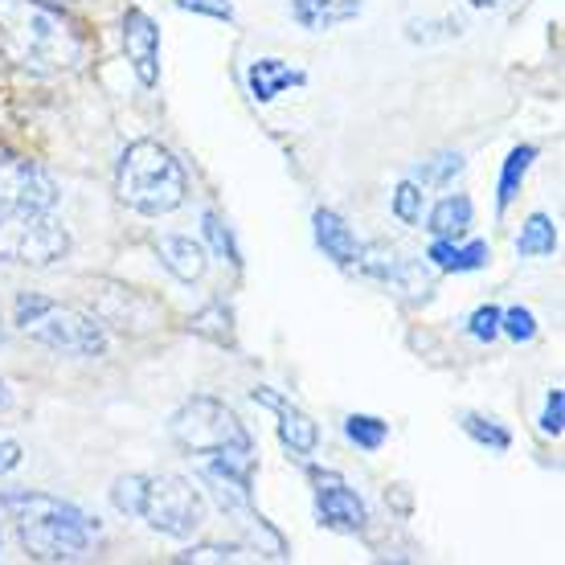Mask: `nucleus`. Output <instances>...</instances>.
Here are the masks:
<instances>
[{"label":"nucleus","instance_id":"21","mask_svg":"<svg viewBox=\"0 0 565 565\" xmlns=\"http://www.w3.org/2000/svg\"><path fill=\"white\" fill-rule=\"evenodd\" d=\"M189 332L210 337L213 344H234V316H230L226 303H210V308L189 320Z\"/></svg>","mask_w":565,"mask_h":565},{"label":"nucleus","instance_id":"11","mask_svg":"<svg viewBox=\"0 0 565 565\" xmlns=\"http://www.w3.org/2000/svg\"><path fill=\"white\" fill-rule=\"evenodd\" d=\"M124 50H128L136 83L152 90L160 83V29H156V21L143 9H128L124 13Z\"/></svg>","mask_w":565,"mask_h":565},{"label":"nucleus","instance_id":"25","mask_svg":"<svg viewBox=\"0 0 565 565\" xmlns=\"http://www.w3.org/2000/svg\"><path fill=\"white\" fill-rule=\"evenodd\" d=\"M426 213V193L418 181H402L394 193V217L397 222H406V226H418Z\"/></svg>","mask_w":565,"mask_h":565},{"label":"nucleus","instance_id":"24","mask_svg":"<svg viewBox=\"0 0 565 565\" xmlns=\"http://www.w3.org/2000/svg\"><path fill=\"white\" fill-rule=\"evenodd\" d=\"M201 230H205V242L213 246V255L222 258V263H230V267H242V255H238V242H234V234H230V226L217 217L213 210L201 213Z\"/></svg>","mask_w":565,"mask_h":565},{"label":"nucleus","instance_id":"20","mask_svg":"<svg viewBox=\"0 0 565 565\" xmlns=\"http://www.w3.org/2000/svg\"><path fill=\"white\" fill-rule=\"evenodd\" d=\"M459 172H463V152H435L430 160L418 164L414 181L423 184V189H447Z\"/></svg>","mask_w":565,"mask_h":565},{"label":"nucleus","instance_id":"13","mask_svg":"<svg viewBox=\"0 0 565 565\" xmlns=\"http://www.w3.org/2000/svg\"><path fill=\"white\" fill-rule=\"evenodd\" d=\"M303 83H308V74L287 66L282 57H258V62H250V71H246V86H250V99L255 103H275L291 86H303Z\"/></svg>","mask_w":565,"mask_h":565},{"label":"nucleus","instance_id":"32","mask_svg":"<svg viewBox=\"0 0 565 565\" xmlns=\"http://www.w3.org/2000/svg\"><path fill=\"white\" fill-rule=\"evenodd\" d=\"M411 29H438V25H418V21H414ZM443 33H447V38H459L463 25H459V21H443ZM430 38H435V33H411V42H430Z\"/></svg>","mask_w":565,"mask_h":565},{"label":"nucleus","instance_id":"36","mask_svg":"<svg viewBox=\"0 0 565 565\" xmlns=\"http://www.w3.org/2000/svg\"><path fill=\"white\" fill-rule=\"evenodd\" d=\"M0 550H4V533H0Z\"/></svg>","mask_w":565,"mask_h":565},{"label":"nucleus","instance_id":"22","mask_svg":"<svg viewBox=\"0 0 565 565\" xmlns=\"http://www.w3.org/2000/svg\"><path fill=\"white\" fill-rule=\"evenodd\" d=\"M344 435H349V443H356L361 451H382L385 443H390V423L373 418V414H349V418H344Z\"/></svg>","mask_w":565,"mask_h":565},{"label":"nucleus","instance_id":"5","mask_svg":"<svg viewBox=\"0 0 565 565\" xmlns=\"http://www.w3.org/2000/svg\"><path fill=\"white\" fill-rule=\"evenodd\" d=\"M169 435L189 459H213V463L246 467L255 471V438L242 426V418L217 397H189L169 418Z\"/></svg>","mask_w":565,"mask_h":565},{"label":"nucleus","instance_id":"27","mask_svg":"<svg viewBox=\"0 0 565 565\" xmlns=\"http://www.w3.org/2000/svg\"><path fill=\"white\" fill-rule=\"evenodd\" d=\"M500 332H509L516 344H529V340H537V316L529 308L500 311Z\"/></svg>","mask_w":565,"mask_h":565},{"label":"nucleus","instance_id":"23","mask_svg":"<svg viewBox=\"0 0 565 565\" xmlns=\"http://www.w3.org/2000/svg\"><path fill=\"white\" fill-rule=\"evenodd\" d=\"M459 426H463L467 438H476L480 447H488V451H495V455H504L512 447V435L495 423V418H483V414H463V418H459Z\"/></svg>","mask_w":565,"mask_h":565},{"label":"nucleus","instance_id":"17","mask_svg":"<svg viewBox=\"0 0 565 565\" xmlns=\"http://www.w3.org/2000/svg\"><path fill=\"white\" fill-rule=\"evenodd\" d=\"M471 217H476V210H471V198H463V193H451V198H443L435 210L426 213V230H430L435 238L459 242V238H467Z\"/></svg>","mask_w":565,"mask_h":565},{"label":"nucleus","instance_id":"7","mask_svg":"<svg viewBox=\"0 0 565 565\" xmlns=\"http://www.w3.org/2000/svg\"><path fill=\"white\" fill-rule=\"evenodd\" d=\"M13 324L33 344L50 349V353H66V356L107 353V328H103L99 316L78 311L71 303H57V299H45L38 291H21L13 299Z\"/></svg>","mask_w":565,"mask_h":565},{"label":"nucleus","instance_id":"12","mask_svg":"<svg viewBox=\"0 0 565 565\" xmlns=\"http://www.w3.org/2000/svg\"><path fill=\"white\" fill-rule=\"evenodd\" d=\"M156 258L164 263V270H169L172 279L181 282H201L205 270H210L205 246L198 238H189V234H164V238H156Z\"/></svg>","mask_w":565,"mask_h":565},{"label":"nucleus","instance_id":"18","mask_svg":"<svg viewBox=\"0 0 565 565\" xmlns=\"http://www.w3.org/2000/svg\"><path fill=\"white\" fill-rule=\"evenodd\" d=\"M533 160H537V148H533V143H521V148H512L509 152L504 169H500V184H495V213H504L512 201H516L524 177H529V169H533Z\"/></svg>","mask_w":565,"mask_h":565},{"label":"nucleus","instance_id":"33","mask_svg":"<svg viewBox=\"0 0 565 565\" xmlns=\"http://www.w3.org/2000/svg\"><path fill=\"white\" fill-rule=\"evenodd\" d=\"M9 406H13V385L0 377V411H9Z\"/></svg>","mask_w":565,"mask_h":565},{"label":"nucleus","instance_id":"34","mask_svg":"<svg viewBox=\"0 0 565 565\" xmlns=\"http://www.w3.org/2000/svg\"><path fill=\"white\" fill-rule=\"evenodd\" d=\"M33 4H45V9H57V13H66L71 4H78V0H33Z\"/></svg>","mask_w":565,"mask_h":565},{"label":"nucleus","instance_id":"4","mask_svg":"<svg viewBox=\"0 0 565 565\" xmlns=\"http://www.w3.org/2000/svg\"><path fill=\"white\" fill-rule=\"evenodd\" d=\"M0 50L33 74L71 71L83 62V38L66 17L33 0H0Z\"/></svg>","mask_w":565,"mask_h":565},{"label":"nucleus","instance_id":"15","mask_svg":"<svg viewBox=\"0 0 565 565\" xmlns=\"http://www.w3.org/2000/svg\"><path fill=\"white\" fill-rule=\"evenodd\" d=\"M361 9H365V0H291V17L308 33H328L337 25H349L361 17Z\"/></svg>","mask_w":565,"mask_h":565},{"label":"nucleus","instance_id":"16","mask_svg":"<svg viewBox=\"0 0 565 565\" xmlns=\"http://www.w3.org/2000/svg\"><path fill=\"white\" fill-rule=\"evenodd\" d=\"M488 242H467V246H455L447 238H435V246L426 250V263L435 270H447V275H467V270H483L488 267Z\"/></svg>","mask_w":565,"mask_h":565},{"label":"nucleus","instance_id":"30","mask_svg":"<svg viewBox=\"0 0 565 565\" xmlns=\"http://www.w3.org/2000/svg\"><path fill=\"white\" fill-rule=\"evenodd\" d=\"M172 4L198 17H213V21H234V4L230 0H172Z\"/></svg>","mask_w":565,"mask_h":565},{"label":"nucleus","instance_id":"9","mask_svg":"<svg viewBox=\"0 0 565 565\" xmlns=\"http://www.w3.org/2000/svg\"><path fill=\"white\" fill-rule=\"evenodd\" d=\"M356 270L377 282H390V287H397V291H406V296H414V299L430 296V275L423 270V263L402 258L394 246H385V242H369V246H361Z\"/></svg>","mask_w":565,"mask_h":565},{"label":"nucleus","instance_id":"35","mask_svg":"<svg viewBox=\"0 0 565 565\" xmlns=\"http://www.w3.org/2000/svg\"><path fill=\"white\" fill-rule=\"evenodd\" d=\"M467 4H471V9H500L504 0H467Z\"/></svg>","mask_w":565,"mask_h":565},{"label":"nucleus","instance_id":"8","mask_svg":"<svg viewBox=\"0 0 565 565\" xmlns=\"http://www.w3.org/2000/svg\"><path fill=\"white\" fill-rule=\"evenodd\" d=\"M311 495H316V521L332 529V533H344V537H356L369 529V504L356 495V488L344 483L340 471L332 467H308Z\"/></svg>","mask_w":565,"mask_h":565},{"label":"nucleus","instance_id":"2","mask_svg":"<svg viewBox=\"0 0 565 565\" xmlns=\"http://www.w3.org/2000/svg\"><path fill=\"white\" fill-rule=\"evenodd\" d=\"M0 512L13 521L17 537L38 562H83L103 541L99 516L38 488L0 492Z\"/></svg>","mask_w":565,"mask_h":565},{"label":"nucleus","instance_id":"10","mask_svg":"<svg viewBox=\"0 0 565 565\" xmlns=\"http://www.w3.org/2000/svg\"><path fill=\"white\" fill-rule=\"evenodd\" d=\"M250 397H255L258 406L275 411V418H279V443L287 451L296 455V459H311V455H316V447H320V426L311 423L296 402H287L282 394H275L270 385H255Z\"/></svg>","mask_w":565,"mask_h":565},{"label":"nucleus","instance_id":"14","mask_svg":"<svg viewBox=\"0 0 565 565\" xmlns=\"http://www.w3.org/2000/svg\"><path fill=\"white\" fill-rule=\"evenodd\" d=\"M311 226H316V246L324 250V258H332L337 267H356V255H361V242L349 230V222L332 210H316L311 213Z\"/></svg>","mask_w":565,"mask_h":565},{"label":"nucleus","instance_id":"3","mask_svg":"<svg viewBox=\"0 0 565 565\" xmlns=\"http://www.w3.org/2000/svg\"><path fill=\"white\" fill-rule=\"evenodd\" d=\"M111 509L128 521H143L152 533L164 537H193L205 516V492L193 488V480L172 476V471H131L111 483Z\"/></svg>","mask_w":565,"mask_h":565},{"label":"nucleus","instance_id":"1","mask_svg":"<svg viewBox=\"0 0 565 565\" xmlns=\"http://www.w3.org/2000/svg\"><path fill=\"white\" fill-rule=\"evenodd\" d=\"M57 198L62 193L42 164L0 148V263L54 267L71 255Z\"/></svg>","mask_w":565,"mask_h":565},{"label":"nucleus","instance_id":"26","mask_svg":"<svg viewBox=\"0 0 565 565\" xmlns=\"http://www.w3.org/2000/svg\"><path fill=\"white\" fill-rule=\"evenodd\" d=\"M246 553H250V545H222V541H205V545L184 550L177 562H242Z\"/></svg>","mask_w":565,"mask_h":565},{"label":"nucleus","instance_id":"28","mask_svg":"<svg viewBox=\"0 0 565 565\" xmlns=\"http://www.w3.org/2000/svg\"><path fill=\"white\" fill-rule=\"evenodd\" d=\"M467 337L480 340V344H492V340L500 337V308L483 303V308L471 311V316H467Z\"/></svg>","mask_w":565,"mask_h":565},{"label":"nucleus","instance_id":"31","mask_svg":"<svg viewBox=\"0 0 565 565\" xmlns=\"http://www.w3.org/2000/svg\"><path fill=\"white\" fill-rule=\"evenodd\" d=\"M17 463H21V447H17L13 438L0 435V476H9Z\"/></svg>","mask_w":565,"mask_h":565},{"label":"nucleus","instance_id":"6","mask_svg":"<svg viewBox=\"0 0 565 565\" xmlns=\"http://www.w3.org/2000/svg\"><path fill=\"white\" fill-rule=\"evenodd\" d=\"M115 193L128 210L143 217H164L181 210L189 198V177L181 160L156 140H136L124 148L119 169H115Z\"/></svg>","mask_w":565,"mask_h":565},{"label":"nucleus","instance_id":"29","mask_svg":"<svg viewBox=\"0 0 565 565\" xmlns=\"http://www.w3.org/2000/svg\"><path fill=\"white\" fill-rule=\"evenodd\" d=\"M541 430H545V435H553V438H557L565 430V394H562V390H550V397H545Z\"/></svg>","mask_w":565,"mask_h":565},{"label":"nucleus","instance_id":"19","mask_svg":"<svg viewBox=\"0 0 565 565\" xmlns=\"http://www.w3.org/2000/svg\"><path fill=\"white\" fill-rule=\"evenodd\" d=\"M557 250V226H553L545 213H533L524 222L521 238H516V255L521 258H550Z\"/></svg>","mask_w":565,"mask_h":565}]
</instances>
